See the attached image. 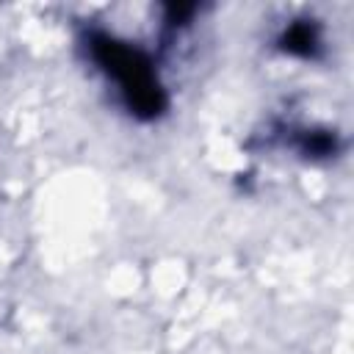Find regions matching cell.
<instances>
[{
	"mask_svg": "<svg viewBox=\"0 0 354 354\" xmlns=\"http://www.w3.org/2000/svg\"><path fill=\"white\" fill-rule=\"evenodd\" d=\"M86 53L108 77V83H113L130 113L152 119L166 108V94L158 80L155 61L147 50L136 47L133 41H122L111 33L91 30L86 36Z\"/></svg>",
	"mask_w": 354,
	"mask_h": 354,
	"instance_id": "obj_1",
	"label": "cell"
},
{
	"mask_svg": "<svg viewBox=\"0 0 354 354\" xmlns=\"http://www.w3.org/2000/svg\"><path fill=\"white\" fill-rule=\"evenodd\" d=\"M282 47L288 53H301V55H313V50L318 47V33L310 25H293L285 30L282 36Z\"/></svg>",
	"mask_w": 354,
	"mask_h": 354,
	"instance_id": "obj_2",
	"label": "cell"
}]
</instances>
